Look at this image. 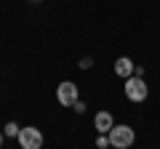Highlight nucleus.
<instances>
[{
  "label": "nucleus",
  "mask_w": 160,
  "mask_h": 149,
  "mask_svg": "<svg viewBox=\"0 0 160 149\" xmlns=\"http://www.w3.org/2000/svg\"><path fill=\"white\" fill-rule=\"evenodd\" d=\"M93 128H96L99 133H104V136H107V133H109V131L115 128L112 112H107V109H102V112H96V115H93Z\"/></svg>",
  "instance_id": "obj_5"
},
{
  "label": "nucleus",
  "mask_w": 160,
  "mask_h": 149,
  "mask_svg": "<svg viewBox=\"0 0 160 149\" xmlns=\"http://www.w3.org/2000/svg\"><path fill=\"white\" fill-rule=\"evenodd\" d=\"M123 91H126V99H128V101H144V99H147V93H149L144 77H136V74H131V77L126 80Z\"/></svg>",
  "instance_id": "obj_2"
},
{
  "label": "nucleus",
  "mask_w": 160,
  "mask_h": 149,
  "mask_svg": "<svg viewBox=\"0 0 160 149\" xmlns=\"http://www.w3.org/2000/svg\"><path fill=\"white\" fill-rule=\"evenodd\" d=\"M0 144H3V131H0Z\"/></svg>",
  "instance_id": "obj_11"
},
{
  "label": "nucleus",
  "mask_w": 160,
  "mask_h": 149,
  "mask_svg": "<svg viewBox=\"0 0 160 149\" xmlns=\"http://www.w3.org/2000/svg\"><path fill=\"white\" fill-rule=\"evenodd\" d=\"M96 147H102V149H104V147H109V138L104 136V133H99V138H96Z\"/></svg>",
  "instance_id": "obj_8"
},
{
  "label": "nucleus",
  "mask_w": 160,
  "mask_h": 149,
  "mask_svg": "<svg viewBox=\"0 0 160 149\" xmlns=\"http://www.w3.org/2000/svg\"><path fill=\"white\" fill-rule=\"evenodd\" d=\"M19 131H22V128H19L16 123H8V125H6V131H3V133H6V136H19Z\"/></svg>",
  "instance_id": "obj_7"
},
{
  "label": "nucleus",
  "mask_w": 160,
  "mask_h": 149,
  "mask_svg": "<svg viewBox=\"0 0 160 149\" xmlns=\"http://www.w3.org/2000/svg\"><path fill=\"white\" fill-rule=\"evenodd\" d=\"M16 138H19V147L22 149H40L43 147V133H40L38 128H32V125L22 128Z\"/></svg>",
  "instance_id": "obj_4"
},
{
  "label": "nucleus",
  "mask_w": 160,
  "mask_h": 149,
  "mask_svg": "<svg viewBox=\"0 0 160 149\" xmlns=\"http://www.w3.org/2000/svg\"><path fill=\"white\" fill-rule=\"evenodd\" d=\"M133 69H136V67H133V61H131L128 56H120L118 61H115V74H118V77H123V80H128V77H131Z\"/></svg>",
  "instance_id": "obj_6"
},
{
  "label": "nucleus",
  "mask_w": 160,
  "mask_h": 149,
  "mask_svg": "<svg viewBox=\"0 0 160 149\" xmlns=\"http://www.w3.org/2000/svg\"><path fill=\"white\" fill-rule=\"evenodd\" d=\"M75 112H80V115H83V112H86V104L78 101V104H75Z\"/></svg>",
  "instance_id": "obj_10"
},
{
  "label": "nucleus",
  "mask_w": 160,
  "mask_h": 149,
  "mask_svg": "<svg viewBox=\"0 0 160 149\" xmlns=\"http://www.w3.org/2000/svg\"><path fill=\"white\" fill-rule=\"evenodd\" d=\"M91 64H93L91 59H80V69H88V67H91Z\"/></svg>",
  "instance_id": "obj_9"
},
{
  "label": "nucleus",
  "mask_w": 160,
  "mask_h": 149,
  "mask_svg": "<svg viewBox=\"0 0 160 149\" xmlns=\"http://www.w3.org/2000/svg\"><path fill=\"white\" fill-rule=\"evenodd\" d=\"M107 138H109V147L112 149H128L136 141V133H133L131 125H115L112 131L107 133Z\"/></svg>",
  "instance_id": "obj_1"
},
{
  "label": "nucleus",
  "mask_w": 160,
  "mask_h": 149,
  "mask_svg": "<svg viewBox=\"0 0 160 149\" xmlns=\"http://www.w3.org/2000/svg\"><path fill=\"white\" fill-rule=\"evenodd\" d=\"M56 99H59L62 107H75V104L80 101V91H78V85H75L72 80H64V83H59V88H56Z\"/></svg>",
  "instance_id": "obj_3"
},
{
  "label": "nucleus",
  "mask_w": 160,
  "mask_h": 149,
  "mask_svg": "<svg viewBox=\"0 0 160 149\" xmlns=\"http://www.w3.org/2000/svg\"><path fill=\"white\" fill-rule=\"evenodd\" d=\"M35 3H38V0H35Z\"/></svg>",
  "instance_id": "obj_12"
}]
</instances>
